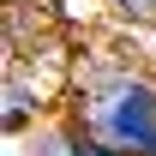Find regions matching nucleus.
<instances>
[{
  "mask_svg": "<svg viewBox=\"0 0 156 156\" xmlns=\"http://www.w3.org/2000/svg\"><path fill=\"white\" fill-rule=\"evenodd\" d=\"M36 84H30V72H18V66H6V90H0V126H6V138H30V132H42L36 126Z\"/></svg>",
  "mask_w": 156,
  "mask_h": 156,
  "instance_id": "obj_2",
  "label": "nucleus"
},
{
  "mask_svg": "<svg viewBox=\"0 0 156 156\" xmlns=\"http://www.w3.org/2000/svg\"><path fill=\"white\" fill-rule=\"evenodd\" d=\"M120 18H132V24H156V0H108Z\"/></svg>",
  "mask_w": 156,
  "mask_h": 156,
  "instance_id": "obj_4",
  "label": "nucleus"
},
{
  "mask_svg": "<svg viewBox=\"0 0 156 156\" xmlns=\"http://www.w3.org/2000/svg\"><path fill=\"white\" fill-rule=\"evenodd\" d=\"M24 156H84V138L72 126H42V132H30Z\"/></svg>",
  "mask_w": 156,
  "mask_h": 156,
  "instance_id": "obj_3",
  "label": "nucleus"
},
{
  "mask_svg": "<svg viewBox=\"0 0 156 156\" xmlns=\"http://www.w3.org/2000/svg\"><path fill=\"white\" fill-rule=\"evenodd\" d=\"M66 126L114 156H156V78L132 66L78 72L66 90Z\"/></svg>",
  "mask_w": 156,
  "mask_h": 156,
  "instance_id": "obj_1",
  "label": "nucleus"
}]
</instances>
